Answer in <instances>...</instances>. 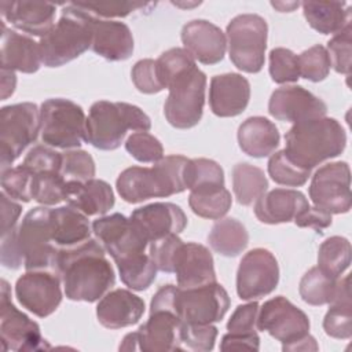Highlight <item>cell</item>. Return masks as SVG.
Masks as SVG:
<instances>
[{
    "label": "cell",
    "instance_id": "cell-1",
    "mask_svg": "<svg viewBox=\"0 0 352 352\" xmlns=\"http://www.w3.org/2000/svg\"><path fill=\"white\" fill-rule=\"evenodd\" d=\"M104 252L100 242L92 238L58 250L54 272L60 278L69 300L94 302L114 286V270Z\"/></svg>",
    "mask_w": 352,
    "mask_h": 352
},
{
    "label": "cell",
    "instance_id": "cell-2",
    "mask_svg": "<svg viewBox=\"0 0 352 352\" xmlns=\"http://www.w3.org/2000/svg\"><path fill=\"white\" fill-rule=\"evenodd\" d=\"M51 208L37 206L30 209L22 223L1 235V264L26 271L50 270L54 272L59 248L52 239Z\"/></svg>",
    "mask_w": 352,
    "mask_h": 352
},
{
    "label": "cell",
    "instance_id": "cell-3",
    "mask_svg": "<svg viewBox=\"0 0 352 352\" xmlns=\"http://www.w3.org/2000/svg\"><path fill=\"white\" fill-rule=\"evenodd\" d=\"M230 308V297L217 282L204 286L182 289L175 285H164L153 296L150 312L168 311L183 323H216Z\"/></svg>",
    "mask_w": 352,
    "mask_h": 352
},
{
    "label": "cell",
    "instance_id": "cell-4",
    "mask_svg": "<svg viewBox=\"0 0 352 352\" xmlns=\"http://www.w3.org/2000/svg\"><path fill=\"white\" fill-rule=\"evenodd\" d=\"M188 158L166 155L151 168L131 166L117 177L116 187L128 204H139L150 198H164L183 192L186 186V168Z\"/></svg>",
    "mask_w": 352,
    "mask_h": 352
},
{
    "label": "cell",
    "instance_id": "cell-5",
    "mask_svg": "<svg viewBox=\"0 0 352 352\" xmlns=\"http://www.w3.org/2000/svg\"><path fill=\"white\" fill-rule=\"evenodd\" d=\"M285 142L283 150L289 160L311 170L344 151L346 133L337 120L322 117L294 124L285 135Z\"/></svg>",
    "mask_w": 352,
    "mask_h": 352
},
{
    "label": "cell",
    "instance_id": "cell-6",
    "mask_svg": "<svg viewBox=\"0 0 352 352\" xmlns=\"http://www.w3.org/2000/svg\"><path fill=\"white\" fill-rule=\"evenodd\" d=\"M150 117L138 106L125 102H95L87 117L84 140L104 151L116 150L124 142L128 131L147 132Z\"/></svg>",
    "mask_w": 352,
    "mask_h": 352
},
{
    "label": "cell",
    "instance_id": "cell-7",
    "mask_svg": "<svg viewBox=\"0 0 352 352\" xmlns=\"http://www.w3.org/2000/svg\"><path fill=\"white\" fill-rule=\"evenodd\" d=\"M94 15L69 3L59 21L40 38L41 60L44 66L59 67L84 54L92 44Z\"/></svg>",
    "mask_w": 352,
    "mask_h": 352
},
{
    "label": "cell",
    "instance_id": "cell-8",
    "mask_svg": "<svg viewBox=\"0 0 352 352\" xmlns=\"http://www.w3.org/2000/svg\"><path fill=\"white\" fill-rule=\"evenodd\" d=\"M228 55L234 66L246 73H258L264 66L268 26L257 14H241L227 25Z\"/></svg>",
    "mask_w": 352,
    "mask_h": 352
},
{
    "label": "cell",
    "instance_id": "cell-9",
    "mask_svg": "<svg viewBox=\"0 0 352 352\" xmlns=\"http://www.w3.org/2000/svg\"><path fill=\"white\" fill-rule=\"evenodd\" d=\"M40 136L44 144L58 148H78L85 135L87 117L77 103L54 98L40 107Z\"/></svg>",
    "mask_w": 352,
    "mask_h": 352
},
{
    "label": "cell",
    "instance_id": "cell-10",
    "mask_svg": "<svg viewBox=\"0 0 352 352\" xmlns=\"http://www.w3.org/2000/svg\"><path fill=\"white\" fill-rule=\"evenodd\" d=\"M164 104L166 121L177 129L195 126L202 117L205 104L206 76L197 66L176 77L169 85Z\"/></svg>",
    "mask_w": 352,
    "mask_h": 352
},
{
    "label": "cell",
    "instance_id": "cell-11",
    "mask_svg": "<svg viewBox=\"0 0 352 352\" xmlns=\"http://www.w3.org/2000/svg\"><path fill=\"white\" fill-rule=\"evenodd\" d=\"M40 126V110L34 103H15L0 110L1 170L10 168L22 151L37 139Z\"/></svg>",
    "mask_w": 352,
    "mask_h": 352
},
{
    "label": "cell",
    "instance_id": "cell-12",
    "mask_svg": "<svg viewBox=\"0 0 352 352\" xmlns=\"http://www.w3.org/2000/svg\"><path fill=\"white\" fill-rule=\"evenodd\" d=\"M0 311V338L3 351L25 352L50 348L41 336L40 326L11 302V290L4 279L1 280Z\"/></svg>",
    "mask_w": 352,
    "mask_h": 352
},
{
    "label": "cell",
    "instance_id": "cell-13",
    "mask_svg": "<svg viewBox=\"0 0 352 352\" xmlns=\"http://www.w3.org/2000/svg\"><path fill=\"white\" fill-rule=\"evenodd\" d=\"M309 198L314 205L330 214L346 213L351 209V169L344 161L320 166L312 176Z\"/></svg>",
    "mask_w": 352,
    "mask_h": 352
},
{
    "label": "cell",
    "instance_id": "cell-14",
    "mask_svg": "<svg viewBox=\"0 0 352 352\" xmlns=\"http://www.w3.org/2000/svg\"><path fill=\"white\" fill-rule=\"evenodd\" d=\"M182 320L172 312H150L146 323L138 331L124 337L120 351H143V352H168L182 349L180 338Z\"/></svg>",
    "mask_w": 352,
    "mask_h": 352
},
{
    "label": "cell",
    "instance_id": "cell-15",
    "mask_svg": "<svg viewBox=\"0 0 352 352\" xmlns=\"http://www.w3.org/2000/svg\"><path fill=\"white\" fill-rule=\"evenodd\" d=\"M279 282V267L275 256L264 249L249 250L236 271V293L242 300H258L271 294Z\"/></svg>",
    "mask_w": 352,
    "mask_h": 352
},
{
    "label": "cell",
    "instance_id": "cell-16",
    "mask_svg": "<svg viewBox=\"0 0 352 352\" xmlns=\"http://www.w3.org/2000/svg\"><path fill=\"white\" fill-rule=\"evenodd\" d=\"M257 330L267 331L283 345L309 334V319L286 297L278 296L265 301L258 309Z\"/></svg>",
    "mask_w": 352,
    "mask_h": 352
},
{
    "label": "cell",
    "instance_id": "cell-17",
    "mask_svg": "<svg viewBox=\"0 0 352 352\" xmlns=\"http://www.w3.org/2000/svg\"><path fill=\"white\" fill-rule=\"evenodd\" d=\"M60 282V278L52 271H28L15 283L16 300L33 315L50 316L62 301Z\"/></svg>",
    "mask_w": 352,
    "mask_h": 352
},
{
    "label": "cell",
    "instance_id": "cell-18",
    "mask_svg": "<svg viewBox=\"0 0 352 352\" xmlns=\"http://www.w3.org/2000/svg\"><path fill=\"white\" fill-rule=\"evenodd\" d=\"M92 231L114 261L143 253L148 243L131 219L121 213L96 219L92 223Z\"/></svg>",
    "mask_w": 352,
    "mask_h": 352
},
{
    "label": "cell",
    "instance_id": "cell-19",
    "mask_svg": "<svg viewBox=\"0 0 352 352\" xmlns=\"http://www.w3.org/2000/svg\"><path fill=\"white\" fill-rule=\"evenodd\" d=\"M268 113L279 121L298 124L324 117L327 104L300 85H286L272 92Z\"/></svg>",
    "mask_w": 352,
    "mask_h": 352
},
{
    "label": "cell",
    "instance_id": "cell-20",
    "mask_svg": "<svg viewBox=\"0 0 352 352\" xmlns=\"http://www.w3.org/2000/svg\"><path fill=\"white\" fill-rule=\"evenodd\" d=\"M129 219L147 242H154L169 234H179L187 226L184 212L172 202H154L138 208Z\"/></svg>",
    "mask_w": 352,
    "mask_h": 352
},
{
    "label": "cell",
    "instance_id": "cell-21",
    "mask_svg": "<svg viewBox=\"0 0 352 352\" xmlns=\"http://www.w3.org/2000/svg\"><path fill=\"white\" fill-rule=\"evenodd\" d=\"M184 50L204 65H216L223 60L227 50V37L219 26L205 19L187 22L182 29Z\"/></svg>",
    "mask_w": 352,
    "mask_h": 352
},
{
    "label": "cell",
    "instance_id": "cell-22",
    "mask_svg": "<svg viewBox=\"0 0 352 352\" xmlns=\"http://www.w3.org/2000/svg\"><path fill=\"white\" fill-rule=\"evenodd\" d=\"M173 272L176 274L177 286L190 289L216 282L213 257L208 248L201 243H182L177 249Z\"/></svg>",
    "mask_w": 352,
    "mask_h": 352
},
{
    "label": "cell",
    "instance_id": "cell-23",
    "mask_svg": "<svg viewBox=\"0 0 352 352\" xmlns=\"http://www.w3.org/2000/svg\"><path fill=\"white\" fill-rule=\"evenodd\" d=\"M250 99V84L238 73L212 77L209 87V106L217 117L239 116Z\"/></svg>",
    "mask_w": 352,
    "mask_h": 352
},
{
    "label": "cell",
    "instance_id": "cell-24",
    "mask_svg": "<svg viewBox=\"0 0 352 352\" xmlns=\"http://www.w3.org/2000/svg\"><path fill=\"white\" fill-rule=\"evenodd\" d=\"M3 18L30 36H45L54 23L56 6L44 1H1Z\"/></svg>",
    "mask_w": 352,
    "mask_h": 352
},
{
    "label": "cell",
    "instance_id": "cell-25",
    "mask_svg": "<svg viewBox=\"0 0 352 352\" xmlns=\"http://www.w3.org/2000/svg\"><path fill=\"white\" fill-rule=\"evenodd\" d=\"M144 308V301L139 296L125 289H116L99 300L96 316L107 329H122L138 323Z\"/></svg>",
    "mask_w": 352,
    "mask_h": 352
},
{
    "label": "cell",
    "instance_id": "cell-26",
    "mask_svg": "<svg viewBox=\"0 0 352 352\" xmlns=\"http://www.w3.org/2000/svg\"><path fill=\"white\" fill-rule=\"evenodd\" d=\"M91 48L95 54L107 60H125L133 52L131 29L124 22L94 16Z\"/></svg>",
    "mask_w": 352,
    "mask_h": 352
},
{
    "label": "cell",
    "instance_id": "cell-27",
    "mask_svg": "<svg viewBox=\"0 0 352 352\" xmlns=\"http://www.w3.org/2000/svg\"><path fill=\"white\" fill-rule=\"evenodd\" d=\"M309 206L305 195L297 190L274 188L254 202L256 217L265 224H280L294 220Z\"/></svg>",
    "mask_w": 352,
    "mask_h": 352
},
{
    "label": "cell",
    "instance_id": "cell-28",
    "mask_svg": "<svg viewBox=\"0 0 352 352\" xmlns=\"http://www.w3.org/2000/svg\"><path fill=\"white\" fill-rule=\"evenodd\" d=\"M1 67L21 73H36L43 60L40 44L26 34L7 29L1 22Z\"/></svg>",
    "mask_w": 352,
    "mask_h": 352
},
{
    "label": "cell",
    "instance_id": "cell-29",
    "mask_svg": "<svg viewBox=\"0 0 352 352\" xmlns=\"http://www.w3.org/2000/svg\"><path fill=\"white\" fill-rule=\"evenodd\" d=\"M65 201L69 206L80 210L85 216H96L107 213L114 206V192L104 180H69L66 183Z\"/></svg>",
    "mask_w": 352,
    "mask_h": 352
},
{
    "label": "cell",
    "instance_id": "cell-30",
    "mask_svg": "<svg viewBox=\"0 0 352 352\" xmlns=\"http://www.w3.org/2000/svg\"><path fill=\"white\" fill-rule=\"evenodd\" d=\"M280 135L272 121L265 117H249L238 128L241 150L253 158H264L279 146Z\"/></svg>",
    "mask_w": 352,
    "mask_h": 352
},
{
    "label": "cell",
    "instance_id": "cell-31",
    "mask_svg": "<svg viewBox=\"0 0 352 352\" xmlns=\"http://www.w3.org/2000/svg\"><path fill=\"white\" fill-rule=\"evenodd\" d=\"M52 239L60 248H70L91 238V226L84 213L72 206L51 210Z\"/></svg>",
    "mask_w": 352,
    "mask_h": 352
},
{
    "label": "cell",
    "instance_id": "cell-32",
    "mask_svg": "<svg viewBox=\"0 0 352 352\" xmlns=\"http://www.w3.org/2000/svg\"><path fill=\"white\" fill-rule=\"evenodd\" d=\"M308 25L322 34H337L351 25V8L344 1L301 3Z\"/></svg>",
    "mask_w": 352,
    "mask_h": 352
},
{
    "label": "cell",
    "instance_id": "cell-33",
    "mask_svg": "<svg viewBox=\"0 0 352 352\" xmlns=\"http://www.w3.org/2000/svg\"><path fill=\"white\" fill-rule=\"evenodd\" d=\"M210 248L226 257H235L242 253L249 243V234L245 226L236 219H219L209 235Z\"/></svg>",
    "mask_w": 352,
    "mask_h": 352
},
{
    "label": "cell",
    "instance_id": "cell-34",
    "mask_svg": "<svg viewBox=\"0 0 352 352\" xmlns=\"http://www.w3.org/2000/svg\"><path fill=\"white\" fill-rule=\"evenodd\" d=\"M268 188L264 170L248 162L236 164L232 168V190L236 201L249 206L256 202Z\"/></svg>",
    "mask_w": 352,
    "mask_h": 352
},
{
    "label": "cell",
    "instance_id": "cell-35",
    "mask_svg": "<svg viewBox=\"0 0 352 352\" xmlns=\"http://www.w3.org/2000/svg\"><path fill=\"white\" fill-rule=\"evenodd\" d=\"M121 282L132 290H146L157 276V267L150 256L136 253L116 261Z\"/></svg>",
    "mask_w": 352,
    "mask_h": 352
},
{
    "label": "cell",
    "instance_id": "cell-36",
    "mask_svg": "<svg viewBox=\"0 0 352 352\" xmlns=\"http://www.w3.org/2000/svg\"><path fill=\"white\" fill-rule=\"evenodd\" d=\"M338 278L330 276L319 267H312L300 280V296L309 305L330 304L336 296Z\"/></svg>",
    "mask_w": 352,
    "mask_h": 352
},
{
    "label": "cell",
    "instance_id": "cell-37",
    "mask_svg": "<svg viewBox=\"0 0 352 352\" xmlns=\"http://www.w3.org/2000/svg\"><path fill=\"white\" fill-rule=\"evenodd\" d=\"M231 204V194L226 187L195 190L191 191L188 197L191 210L199 217L210 220H219L226 216Z\"/></svg>",
    "mask_w": 352,
    "mask_h": 352
},
{
    "label": "cell",
    "instance_id": "cell-38",
    "mask_svg": "<svg viewBox=\"0 0 352 352\" xmlns=\"http://www.w3.org/2000/svg\"><path fill=\"white\" fill-rule=\"evenodd\" d=\"M351 264V243L344 236H330L318 250V267L330 276L340 278Z\"/></svg>",
    "mask_w": 352,
    "mask_h": 352
},
{
    "label": "cell",
    "instance_id": "cell-39",
    "mask_svg": "<svg viewBox=\"0 0 352 352\" xmlns=\"http://www.w3.org/2000/svg\"><path fill=\"white\" fill-rule=\"evenodd\" d=\"M186 186L190 191L224 187V172L213 160H188L186 168Z\"/></svg>",
    "mask_w": 352,
    "mask_h": 352
},
{
    "label": "cell",
    "instance_id": "cell-40",
    "mask_svg": "<svg viewBox=\"0 0 352 352\" xmlns=\"http://www.w3.org/2000/svg\"><path fill=\"white\" fill-rule=\"evenodd\" d=\"M66 183L60 173L47 172L33 175L32 180V199L43 206L56 205L66 199Z\"/></svg>",
    "mask_w": 352,
    "mask_h": 352
},
{
    "label": "cell",
    "instance_id": "cell-41",
    "mask_svg": "<svg viewBox=\"0 0 352 352\" xmlns=\"http://www.w3.org/2000/svg\"><path fill=\"white\" fill-rule=\"evenodd\" d=\"M268 175L271 179L282 186L301 187L311 176V170L297 166L289 160L285 150H280L271 155L268 161Z\"/></svg>",
    "mask_w": 352,
    "mask_h": 352
},
{
    "label": "cell",
    "instance_id": "cell-42",
    "mask_svg": "<svg viewBox=\"0 0 352 352\" xmlns=\"http://www.w3.org/2000/svg\"><path fill=\"white\" fill-rule=\"evenodd\" d=\"M160 80L165 89L184 72L195 67V59L184 48H170L155 60Z\"/></svg>",
    "mask_w": 352,
    "mask_h": 352
},
{
    "label": "cell",
    "instance_id": "cell-43",
    "mask_svg": "<svg viewBox=\"0 0 352 352\" xmlns=\"http://www.w3.org/2000/svg\"><path fill=\"white\" fill-rule=\"evenodd\" d=\"M297 60L300 77L305 80L319 82L329 76L331 67L330 58L327 50L320 44L302 51L300 55H297Z\"/></svg>",
    "mask_w": 352,
    "mask_h": 352
},
{
    "label": "cell",
    "instance_id": "cell-44",
    "mask_svg": "<svg viewBox=\"0 0 352 352\" xmlns=\"http://www.w3.org/2000/svg\"><path fill=\"white\" fill-rule=\"evenodd\" d=\"M95 162L94 158L84 150H66L62 153V166L60 175L65 180L87 182L95 176Z\"/></svg>",
    "mask_w": 352,
    "mask_h": 352
},
{
    "label": "cell",
    "instance_id": "cell-45",
    "mask_svg": "<svg viewBox=\"0 0 352 352\" xmlns=\"http://www.w3.org/2000/svg\"><path fill=\"white\" fill-rule=\"evenodd\" d=\"M270 76L276 84L296 82L300 78L297 55L287 48H274L270 52Z\"/></svg>",
    "mask_w": 352,
    "mask_h": 352
},
{
    "label": "cell",
    "instance_id": "cell-46",
    "mask_svg": "<svg viewBox=\"0 0 352 352\" xmlns=\"http://www.w3.org/2000/svg\"><path fill=\"white\" fill-rule=\"evenodd\" d=\"M33 173L22 164L1 170V187L11 199L29 202L32 199Z\"/></svg>",
    "mask_w": 352,
    "mask_h": 352
},
{
    "label": "cell",
    "instance_id": "cell-47",
    "mask_svg": "<svg viewBox=\"0 0 352 352\" xmlns=\"http://www.w3.org/2000/svg\"><path fill=\"white\" fill-rule=\"evenodd\" d=\"M125 150L139 162H158L164 157L161 142L148 132H133L125 142Z\"/></svg>",
    "mask_w": 352,
    "mask_h": 352
},
{
    "label": "cell",
    "instance_id": "cell-48",
    "mask_svg": "<svg viewBox=\"0 0 352 352\" xmlns=\"http://www.w3.org/2000/svg\"><path fill=\"white\" fill-rule=\"evenodd\" d=\"M323 319V330L327 336L348 340L352 336V304L333 302Z\"/></svg>",
    "mask_w": 352,
    "mask_h": 352
},
{
    "label": "cell",
    "instance_id": "cell-49",
    "mask_svg": "<svg viewBox=\"0 0 352 352\" xmlns=\"http://www.w3.org/2000/svg\"><path fill=\"white\" fill-rule=\"evenodd\" d=\"M327 54L330 63L337 73H351V52H352V28L345 26L341 32L334 34L327 43Z\"/></svg>",
    "mask_w": 352,
    "mask_h": 352
},
{
    "label": "cell",
    "instance_id": "cell-50",
    "mask_svg": "<svg viewBox=\"0 0 352 352\" xmlns=\"http://www.w3.org/2000/svg\"><path fill=\"white\" fill-rule=\"evenodd\" d=\"M217 337V327L212 323H183L180 329L182 344L187 348L198 352H208L214 348V341Z\"/></svg>",
    "mask_w": 352,
    "mask_h": 352
},
{
    "label": "cell",
    "instance_id": "cell-51",
    "mask_svg": "<svg viewBox=\"0 0 352 352\" xmlns=\"http://www.w3.org/2000/svg\"><path fill=\"white\" fill-rule=\"evenodd\" d=\"M22 165L29 169L33 175L55 172L60 173L62 166V153L52 150L51 147L38 144L29 150L23 158Z\"/></svg>",
    "mask_w": 352,
    "mask_h": 352
},
{
    "label": "cell",
    "instance_id": "cell-52",
    "mask_svg": "<svg viewBox=\"0 0 352 352\" xmlns=\"http://www.w3.org/2000/svg\"><path fill=\"white\" fill-rule=\"evenodd\" d=\"M183 241L177 234H169L161 239L150 242V257L154 261L158 271L173 272V261L177 249L182 246Z\"/></svg>",
    "mask_w": 352,
    "mask_h": 352
},
{
    "label": "cell",
    "instance_id": "cell-53",
    "mask_svg": "<svg viewBox=\"0 0 352 352\" xmlns=\"http://www.w3.org/2000/svg\"><path fill=\"white\" fill-rule=\"evenodd\" d=\"M132 81L139 92L143 94H158L164 88L158 70H157V62L154 59H140L135 63L131 72Z\"/></svg>",
    "mask_w": 352,
    "mask_h": 352
},
{
    "label": "cell",
    "instance_id": "cell-54",
    "mask_svg": "<svg viewBox=\"0 0 352 352\" xmlns=\"http://www.w3.org/2000/svg\"><path fill=\"white\" fill-rule=\"evenodd\" d=\"M74 4L96 18L98 16H103V18L126 16L133 11L153 6L148 3H129V1H122V3H116V1L102 3L100 1V3H74Z\"/></svg>",
    "mask_w": 352,
    "mask_h": 352
},
{
    "label": "cell",
    "instance_id": "cell-55",
    "mask_svg": "<svg viewBox=\"0 0 352 352\" xmlns=\"http://www.w3.org/2000/svg\"><path fill=\"white\" fill-rule=\"evenodd\" d=\"M258 304L256 301L238 305L227 322L230 333H254L257 329Z\"/></svg>",
    "mask_w": 352,
    "mask_h": 352
},
{
    "label": "cell",
    "instance_id": "cell-56",
    "mask_svg": "<svg viewBox=\"0 0 352 352\" xmlns=\"http://www.w3.org/2000/svg\"><path fill=\"white\" fill-rule=\"evenodd\" d=\"M294 223L301 228L309 227L320 234L331 226V214L318 206H308L294 219Z\"/></svg>",
    "mask_w": 352,
    "mask_h": 352
},
{
    "label": "cell",
    "instance_id": "cell-57",
    "mask_svg": "<svg viewBox=\"0 0 352 352\" xmlns=\"http://www.w3.org/2000/svg\"><path fill=\"white\" fill-rule=\"evenodd\" d=\"M221 351H258L260 337L254 333H227L223 336L220 342Z\"/></svg>",
    "mask_w": 352,
    "mask_h": 352
},
{
    "label": "cell",
    "instance_id": "cell-58",
    "mask_svg": "<svg viewBox=\"0 0 352 352\" xmlns=\"http://www.w3.org/2000/svg\"><path fill=\"white\" fill-rule=\"evenodd\" d=\"M0 204H1V235H4L15 227V224L21 216L22 208L19 204L14 202L3 191L0 194Z\"/></svg>",
    "mask_w": 352,
    "mask_h": 352
},
{
    "label": "cell",
    "instance_id": "cell-59",
    "mask_svg": "<svg viewBox=\"0 0 352 352\" xmlns=\"http://www.w3.org/2000/svg\"><path fill=\"white\" fill-rule=\"evenodd\" d=\"M319 346L316 344V340L307 334L305 337L300 338V340H296L293 342H289V344H283L282 345V351H318Z\"/></svg>",
    "mask_w": 352,
    "mask_h": 352
},
{
    "label": "cell",
    "instance_id": "cell-60",
    "mask_svg": "<svg viewBox=\"0 0 352 352\" xmlns=\"http://www.w3.org/2000/svg\"><path fill=\"white\" fill-rule=\"evenodd\" d=\"M15 85H16V76L14 70L1 67V99L3 100L14 94Z\"/></svg>",
    "mask_w": 352,
    "mask_h": 352
},
{
    "label": "cell",
    "instance_id": "cell-61",
    "mask_svg": "<svg viewBox=\"0 0 352 352\" xmlns=\"http://www.w3.org/2000/svg\"><path fill=\"white\" fill-rule=\"evenodd\" d=\"M271 6L272 7H275L278 11H280V12H290V11H293L294 8H297L298 6H300V3L297 1V3H283V1H272L271 3Z\"/></svg>",
    "mask_w": 352,
    "mask_h": 352
}]
</instances>
